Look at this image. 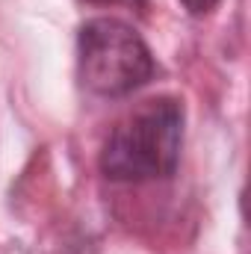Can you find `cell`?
Masks as SVG:
<instances>
[{"mask_svg":"<svg viewBox=\"0 0 251 254\" xmlns=\"http://www.w3.org/2000/svg\"><path fill=\"white\" fill-rule=\"evenodd\" d=\"M184 148V104L151 98L116 127L98 157L104 178L116 184H145L172 178Z\"/></svg>","mask_w":251,"mask_h":254,"instance_id":"obj_1","label":"cell"},{"mask_svg":"<svg viewBox=\"0 0 251 254\" xmlns=\"http://www.w3.org/2000/svg\"><path fill=\"white\" fill-rule=\"evenodd\" d=\"M77 74L98 98H125L154 80L148 42L119 18H89L77 33Z\"/></svg>","mask_w":251,"mask_h":254,"instance_id":"obj_2","label":"cell"},{"mask_svg":"<svg viewBox=\"0 0 251 254\" xmlns=\"http://www.w3.org/2000/svg\"><path fill=\"white\" fill-rule=\"evenodd\" d=\"M181 3L187 6L192 15H207V12H213L219 6V0H181Z\"/></svg>","mask_w":251,"mask_h":254,"instance_id":"obj_3","label":"cell"},{"mask_svg":"<svg viewBox=\"0 0 251 254\" xmlns=\"http://www.w3.org/2000/svg\"><path fill=\"white\" fill-rule=\"evenodd\" d=\"M92 3H125V6H142L145 0H92Z\"/></svg>","mask_w":251,"mask_h":254,"instance_id":"obj_4","label":"cell"}]
</instances>
